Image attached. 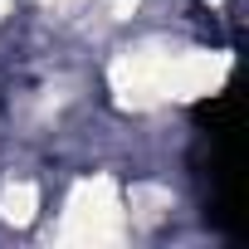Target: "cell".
Segmentation results:
<instances>
[{
    "instance_id": "6da1fadb",
    "label": "cell",
    "mask_w": 249,
    "mask_h": 249,
    "mask_svg": "<svg viewBox=\"0 0 249 249\" xmlns=\"http://www.w3.org/2000/svg\"><path fill=\"white\" fill-rule=\"evenodd\" d=\"M59 239L64 244H112V239H122V205H117V186L107 176L73 186Z\"/></svg>"
},
{
    "instance_id": "7a4b0ae2",
    "label": "cell",
    "mask_w": 249,
    "mask_h": 249,
    "mask_svg": "<svg viewBox=\"0 0 249 249\" xmlns=\"http://www.w3.org/2000/svg\"><path fill=\"white\" fill-rule=\"evenodd\" d=\"M166 69H171V54H157V49H127L117 64H112V93L122 107H152L166 98Z\"/></svg>"
},
{
    "instance_id": "3957f363",
    "label": "cell",
    "mask_w": 249,
    "mask_h": 249,
    "mask_svg": "<svg viewBox=\"0 0 249 249\" xmlns=\"http://www.w3.org/2000/svg\"><path fill=\"white\" fill-rule=\"evenodd\" d=\"M39 210V191L30 181H10L5 191H0V220L5 225H30Z\"/></svg>"
},
{
    "instance_id": "277c9868",
    "label": "cell",
    "mask_w": 249,
    "mask_h": 249,
    "mask_svg": "<svg viewBox=\"0 0 249 249\" xmlns=\"http://www.w3.org/2000/svg\"><path fill=\"white\" fill-rule=\"evenodd\" d=\"M137 10V0H112V20H127Z\"/></svg>"
},
{
    "instance_id": "5b68a950",
    "label": "cell",
    "mask_w": 249,
    "mask_h": 249,
    "mask_svg": "<svg viewBox=\"0 0 249 249\" xmlns=\"http://www.w3.org/2000/svg\"><path fill=\"white\" fill-rule=\"evenodd\" d=\"M44 5H69V0H44Z\"/></svg>"
}]
</instances>
